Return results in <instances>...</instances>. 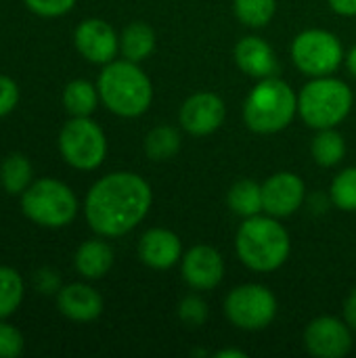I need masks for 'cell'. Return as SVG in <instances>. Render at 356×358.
I'll return each instance as SVG.
<instances>
[{"instance_id": "6da1fadb", "label": "cell", "mask_w": 356, "mask_h": 358, "mask_svg": "<svg viewBox=\"0 0 356 358\" xmlns=\"http://www.w3.org/2000/svg\"><path fill=\"white\" fill-rule=\"evenodd\" d=\"M153 206L151 185L134 172H111L99 178L84 199V216L99 237H124L134 231Z\"/></svg>"}, {"instance_id": "7a4b0ae2", "label": "cell", "mask_w": 356, "mask_h": 358, "mask_svg": "<svg viewBox=\"0 0 356 358\" xmlns=\"http://www.w3.org/2000/svg\"><path fill=\"white\" fill-rule=\"evenodd\" d=\"M235 252L250 271L273 273L287 262L292 239L279 218L262 212L243 218V224L235 235Z\"/></svg>"}, {"instance_id": "3957f363", "label": "cell", "mask_w": 356, "mask_h": 358, "mask_svg": "<svg viewBox=\"0 0 356 358\" xmlns=\"http://www.w3.org/2000/svg\"><path fill=\"white\" fill-rule=\"evenodd\" d=\"M101 103L120 117H141L153 103V84L138 63L122 59L103 65L97 80Z\"/></svg>"}, {"instance_id": "277c9868", "label": "cell", "mask_w": 356, "mask_h": 358, "mask_svg": "<svg viewBox=\"0 0 356 358\" xmlns=\"http://www.w3.org/2000/svg\"><path fill=\"white\" fill-rule=\"evenodd\" d=\"M298 115V94L277 78H262L243 101V124L256 134H277Z\"/></svg>"}, {"instance_id": "5b68a950", "label": "cell", "mask_w": 356, "mask_h": 358, "mask_svg": "<svg viewBox=\"0 0 356 358\" xmlns=\"http://www.w3.org/2000/svg\"><path fill=\"white\" fill-rule=\"evenodd\" d=\"M350 86L334 76L311 78L298 92V115L313 130L338 128L353 111Z\"/></svg>"}, {"instance_id": "8992f818", "label": "cell", "mask_w": 356, "mask_h": 358, "mask_svg": "<svg viewBox=\"0 0 356 358\" xmlns=\"http://www.w3.org/2000/svg\"><path fill=\"white\" fill-rule=\"evenodd\" d=\"M21 212L44 229H63L78 216V197L57 178H40L21 193Z\"/></svg>"}, {"instance_id": "52a82bcc", "label": "cell", "mask_w": 356, "mask_h": 358, "mask_svg": "<svg viewBox=\"0 0 356 358\" xmlns=\"http://www.w3.org/2000/svg\"><path fill=\"white\" fill-rule=\"evenodd\" d=\"M61 157L76 170H97L107 157V136L90 117H71L59 132Z\"/></svg>"}, {"instance_id": "ba28073f", "label": "cell", "mask_w": 356, "mask_h": 358, "mask_svg": "<svg viewBox=\"0 0 356 358\" xmlns=\"http://www.w3.org/2000/svg\"><path fill=\"white\" fill-rule=\"evenodd\" d=\"M292 61L308 78L334 76L344 63V48L340 38L329 29H304L292 40Z\"/></svg>"}, {"instance_id": "9c48e42d", "label": "cell", "mask_w": 356, "mask_h": 358, "mask_svg": "<svg viewBox=\"0 0 356 358\" xmlns=\"http://www.w3.org/2000/svg\"><path fill=\"white\" fill-rule=\"evenodd\" d=\"M279 304L275 294L260 283L233 287L225 298V315L241 331H262L277 317Z\"/></svg>"}, {"instance_id": "30bf717a", "label": "cell", "mask_w": 356, "mask_h": 358, "mask_svg": "<svg viewBox=\"0 0 356 358\" xmlns=\"http://www.w3.org/2000/svg\"><path fill=\"white\" fill-rule=\"evenodd\" d=\"M355 346L353 327L338 317L323 315L313 319L304 329V348L311 357L344 358Z\"/></svg>"}, {"instance_id": "8fae6325", "label": "cell", "mask_w": 356, "mask_h": 358, "mask_svg": "<svg viewBox=\"0 0 356 358\" xmlns=\"http://www.w3.org/2000/svg\"><path fill=\"white\" fill-rule=\"evenodd\" d=\"M227 117V105L220 94L201 90L191 94L178 111L180 128L191 136H210L214 134Z\"/></svg>"}, {"instance_id": "7c38bea8", "label": "cell", "mask_w": 356, "mask_h": 358, "mask_svg": "<svg viewBox=\"0 0 356 358\" xmlns=\"http://www.w3.org/2000/svg\"><path fill=\"white\" fill-rule=\"evenodd\" d=\"M180 277L195 292H212L225 279V258L212 245H193L180 258Z\"/></svg>"}, {"instance_id": "4fadbf2b", "label": "cell", "mask_w": 356, "mask_h": 358, "mask_svg": "<svg viewBox=\"0 0 356 358\" xmlns=\"http://www.w3.org/2000/svg\"><path fill=\"white\" fill-rule=\"evenodd\" d=\"M306 197L304 180L294 172H277L262 182V210L275 218L294 216Z\"/></svg>"}, {"instance_id": "5bb4252c", "label": "cell", "mask_w": 356, "mask_h": 358, "mask_svg": "<svg viewBox=\"0 0 356 358\" xmlns=\"http://www.w3.org/2000/svg\"><path fill=\"white\" fill-rule=\"evenodd\" d=\"M73 44L86 61L94 65H107L118 57L120 36L115 34L111 23L92 17L78 23L73 31Z\"/></svg>"}, {"instance_id": "9a60e30c", "label": "cell", "mask_w": 356, "mask_h": 358, "mask_svg": "<svg viewBox=\"0 0 356 358\" xmlns=\"http://www.w3.org/2000/svg\"><path fill=\"white\" fill-rule=\"evenodd\" d=\"M180 237L164 227H153L138 239V258L145 266L153 271H168L176 266L183 258Z\"/></svg>"}, {"instance_id": "2e32d148", "label": "cell", "mask_w": 356, "mask_h": 358, "mask_svg": "<svg viewBox=\"0 0 356 358\" xmlns=\"http://www.w3.org/2000/svg\"><path fill=\"white\" fill-rule=\"evenodd\" d=\"M57 308L76 323H90L103 315V298L88 283H69L57 292Z\"/></svg>"}, {"instance_id": "e0dca14e", "label": "cell", "mask_w": 356, "mask_h": 358, "mask_svg": "<svg viewBox=\"0 0 356 358\" xmlns=\"http://www.w3.org/2000/svg\"><path fill=\"white\" fill-rule=\"evenodd\" d=\"M233 57H235L237 67L250 78L262 80V78L277 76V69H279L277 55H275L273 46L260 36L241 38L235 44Z\"/></svg>"}, {"instance_id": "ac0fdd59", "label": "cell", "mask_w": 356, "mask_h": 358, "mask_svg": "<svg viewBox=\"0 0 356 358\" xmlns=\"http://www.w3.org/2000/svg\"><path fill=\"white\" fill-rule=\"evenodd\" d=\"M73 266L88 281L103 279L113 266V250L103 239H88L78 248L73 256Z\"/></svg>"}, {"instance_id": "d6986e66", "label": "cell", "mask_w": 356, "mask_h": 358, "mask_svg": "<svg viewBox=\"0 0 356 358\" xmlns=\"http://www.w3.org/2000/svg\"><path fill=\"white\" fill-rule=\"evenodd\" d=\"M155 44H157L155 29L145 21L128 23L120 36V50H122L124 59L134 61V63L149 59L155 50Z\"/></svg>"}, {"instance_id": "ffe728a7", "label": "cell", "mask_w": 356, "mask_h": 358, "mask_svg": "<svg viewBox=\"0 0 356 358\" xmlns=\"http://www.w3.org/2000/svg\"><path fill=\"white\" fill-rule=\"evenodd\" d=\"M99 101V88L88 80H71L63 88V107L71 117H90Z\"/></svg>"}, {"instance_id": "44dd1931", "label": "cell", "mask_w": 356, "mask_h": 358, "mask_svg": "<svg viewBox=\"0 0 356 358\" xmlns=\"http://www.w3.org/2000/svg\"><path fill=\"white\" fill-rule=\"evenodd\" d=\"M311 155L321 168H336L346 157V141L336 128L317 130L311 143Z\"/></svg>"}, {"instance_id": "7402d4cb", "label": "cell", "mask_w": 356, "mask_h": 358, "mask_svg": "<svg viewBox=\"0 0 356 358\" xmlns=\"http://www.w3.org/2000/svg\"><path fill=\"white\" fill-rule=\"evenodd\" d=\"M227 203L231 212L241 218L262 214V185L252 178L237 180L227 193Z\"/></svg>"}, {"instance_id": "603a6c76", "label": "cell", "mask_w": 356, "mask_h": 358, "mask_svg": "<svg viewBox=\"0 0 356 358\" xmlns=\"http://www.w3.org/2000/svg\"><path fill=\"white\" fill-rule=\"evenodd\" d=\"M180 145H183L180 132L174 126L162 124L149 130L143 147H145V155L151 162H168L176 157V153L180 151Z\"/></svg>"}, {"instance_id": "cb8c5ba5", "label": "cell", "mask_w": 356, "mask_h": 358, "mask_svg": "<svg viewBox=\"0 0 356 358\" xmlns=\"http://www.w3.org/2000/svg\"><path fill=\"white\" fill-rule=\"evenodd\" d=\"M0 182L8 195H21L31 185V164L23 153H10L0 164Z\"/></svg>"}, {"instance_id": "d4e9b609", "label": "cell", "mask_w": 356, "mask_h": 358, "mask_svg": "<svg viewBox=\"0 0 356 358\" xmlns=\"http://www.w3.org/2000/svg\"><path fill=\"white\" fill-rule=\"evenodd\" d=\"M235 17L248 27H264L277 13V0H233Z\"/></svg>"}, {"instance_id": "484cf974", "label": "cell", "mask_w": 356, "mask_h": 358, "mask_svg": "<svg viewBox=\"0 0 356 358\" xmlns=\"http://www.w3.org/2000/svg\"><path fill=\"white\" fill-rule=\"evenodd\" d=\"M23 300V279L10 266H0V321L10 317Z\"/></svg>"}, {"instance_id": "4316f807", "label": "cell", "mask_w": 356, "mask_h": 358, "mask_svg": "<svg viewBox=\"0 0 356 358\" xmlns=\"http://www.w3.org/2000/svg\"><path fill=\"white\" fill-rule=\"evenodd\" d=\"M329 199L342 212H356V166L344 168L340 174L334 176Z\"/></svg>"}, {"instance_id": "83f0119b", "label": "cell", "mask_w": 356, "mask_h": 358, "mask_svg": "<svg viewBox=\"0 0 356 358\" xmlns=\"http://www.w3.org/2000/svg\"><path fill=\"white\" fill-rule=\"evenodd\" d=\"M178 319L187 327H199L208 321V304L199 296H187L178 304Z\"/></svg>"}, {"instance_id": "f1b7e54d", "label": "cell", "mask_w": 356, "mask_h": 358, "mask_svg": "<svg viewBox=\"0 0 356 358\" xmlns=\"http://www.w3.org/2000/svg\"><path fill=\"white\" fill-rule=\"evenodd\" d=\"M23 348H25V340L21 331L2 319L0 321V358L21 357Z\"/></svg>"}, {"instance_id": "f546056e", "label": "cell", "mask_w": 356, "mask_h": 358, "mask_svg": "<svg viewBox=\"0 0 356 358\" xmlns=\"http://www.w3.org/2000/svg\"><path fill=\"white\" fill-rule=\"evenodd\" d=\"M23 4L40 15V17H61V15H67L73 6H76V0H23Z\"/></svg>"}, {"instance_id": "4dcf8cb0", "label": "cell", "mask_w": 356, "mask_h": 358, "mask_svg": "<svg viewBox=\"0 0 356 358\" xmlns=\"http://www.w3.org/2000/svg\"><path fill=\"white\" fill-rule=\"evenodd\" d=\"M19 103V86L8 76L0 73V117L8 115Z\"/></svg>"}, {"instance_id": "1f68e13d", "label": "cell", "mask_w": 356, "mask_h": 358, "mask_svg": "<svg viewBox=\"0 0 356 358\" xmlns=\"http://www.w3.org/2000/svg\"><path fill=\"white\" fill-rule=\"evenodd\" d=\"M332 10L342 17H356V0H327Z\"/></svg>"}, {"instance_id": "d6a6232c", "label": "cell", "mask_w": 356, "mask_h": 358, "mask_svg": "<svg viewBox=\"0 0 356 358\" xmlns=\"http://www.w3.org/2000/svg\"><path fill=\"white\" fill-rule=\"evenodd\" d=\"M344 321L353 327V331H356V287L344 302Z\"/></svg>"}, {"instance_id": "836d02e7", "label": "cell", "mask_w": 356, "mask_h": 358, "mask_svg": "<svg viewBox=\"0 0 356 358\" xmlns=\"http://www.w3.org/2000/svg\"><path fill=\"white\" fill-rule=\"evenodd\" d=\"M344 63H346V69H348V73L356 78V44L346 52V57H344Z\"/></svg>"}, {"instance_id": "e575fe53", "label": "cell", "mask_w": 356, "mask_h": 358, "mask_svg": "<svg viewBox=\"0 0 356 358\" xmlns=\"http://www.w3.org/2000/svg\"><path fill=\"white\" fill-rule=\"evenodd\" d=\"M229 357L245 358L248 355H245L243 350H237V348H231V350H218V352H216V358H229Z\"/></svg>"}]
</instances>
